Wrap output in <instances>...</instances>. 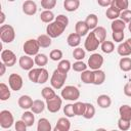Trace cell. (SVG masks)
Masks as SVG:
<instances>
[{"instance_id":"cell-1","label":"cell","mask_w":131,"mask_h":131,"mask_svg":"<svg viewBox=\"0 0 131 131\" xmlns=\"http://www.w3.org/2000/svg\"><path fill=\"white\" fill-rule=\"evenodd\" d=\"M69 25V18L64 14H59L55 16L54 21L47 25L46 27V34L50 38H57L59 37L66 30Z\"/></svg>"},{"instance_id":"cell-2","label":"cell","mask_w":131,"mask_h":131,"mask_svg":"<svg viewBox=\"0 0 131 131\" xmlns=\"http://www.w3.org/2000/svg\"><path fill=\"white\" fill-rule=\"evenodd\" d=\"M68 78V74H63L59 72L57 69L54 70L52 76L50 78V84L53 89H61L64 85V82Z\"/></svg>"},{"instance_id":"cell-3","label":"cell","mask_w":131,"mask_h":131,"mask_svg":"<svg viewBox=\"0 0 131 131\" xmlns=\"http://www.w3.org/2000/svg\"><path fill=\"white\" fill-rule=\"evenodd\" d=\"M60 95H61V98H63L66 100L76 101L80 97V91L76 86L68 85V86L62 88V90L60 92Z\"/></svg>"},{"instance_id":"cell-4","label":"cell","mask_w":131,"mask_h":131,"mask_svg":"<svg viewBox=\"0 0 131 131\" xmlns=\"http://www.w3.org/2000/svg\"><path fill=\"white\" fill-rule=\"evenodd\" d=\"M15 38V31L10 25H3L0 27V39L3 43H11Z\"/></svg>"},{"instance_id":"cell-5","label":"cell","mask_w":131,"mask_h":131,"mask_svg":"<svg viewBox=\"0 0 131 131\" xmlns=\"http://www.w3.org/2000/svg\"><path fill=\"white\" fill-rule=\"evenodd\" d=\"M40 45L37 41V39H28L23 46V50L26 53V55L29 56H36L39 53Z\"/></svg>"},{"instance_id":"cell-6","label":"cell","mask_w":131,"mask_h":131,"mask_svg":"<svg viewBox=\"0 0 131 131\" xmlns=\"http://www.w3.org/2000/svg\"><path fill=\"white\" fill-rule=\"evenodd\" d=\"M14 123L13 115L8 110H3L0 112V126L3 129H9Z\"/></svg>"},{"instance_id":"cell-7","label":"cell","mask_w":131,"mask_h":131,"mask_svg":"<svg viewBox=\"0 0 131 131\" xmlns=\"http://www.w3.org/2000/svg\"><path fill=\"white\" fill-rule=\"evenodd\" d=\"M100 45V42L96 39V37L94 36L93 32H90L87 37H86V40L84 42V48L89 51V52H92V51H95L98 46Z\"/></svg>"},{"instance_id":"cell-8","label":"cell","mask_w":131,"mask_h":131,"mask_svg":"<svg viewBox=\"0 0 131 131\" xmlns=\"http://www.w3.org/2000/svg\"><path fill=\"white\" fill-rule=\"evenodd\" d=\"M102 64H103V57L99 53H93L88 58V67L92 71L100 70V68L102 67Z\"/></svg>"},{"instance_id":"cell-9","label":"cell","mask_w":131,"mask_h":131,"mask_svg":"<svg viewBox=\"0 0 131 131\" xmlns=\"http://www.w3.org/2000/svg\"><path fill=\"white\" fill-rule=\"evenodd\" d=\"M8 84L11 90L13 91H19L24 85V81L21 76H19L18 74H10L9 78H8Z\"/></svg>"},{"instance_id":"cell-10","label":"cell","mask_w":131,"mask_h":131,"mask_svg":"<svg viewBox=\"0 0 131 131\" xmlns=\"http://www.w3.org/2000/svg\"><path fill=\"white\" fill-rule=\"evenodd\" d=\"M1 59L6 67H12L16 62V55L14 54L13 51L9 49H5V50H2L1 52Z\"/></svg>"},{"instance_id":"cell-11","label":"cell","mask_w":131,"mask_h":131,"mask_svg":"<svg viewBox=\"0 0 131 131\" xmlns=\"http://www.w3.org/2000/svg\"><path fill=\"white\" fill-rule=\"evenodd\" d=\"M61 104H62V99L58 95L54 96L49 100H46V107L50 113H57L60 110Z\"/></svg>"},{"instance_id":"cell-12","label":"cell","mask_w":131,"mask_h":131,"mask_svg":"<svg viewBox=\"0 0 131 131\" xmlns=\"http://www.w3.org/2000/svg\"><path fill=\"white\" fill-rule=\"evenodd\" d=\"M18 64H19V67L23 70H25V71H31L32 69H34L33 66L35 64V61H34V59L31 56H29V55H23L18 59Z\"/></svg>"},{"instance_id":"cell-13","label":"cell","mask_w":131,"mask_h":131,"mask_svg":"<svg viewBox=\"0 0 131 131\" xmlns=\"http://www.w3.org/2000/svg\"><path fill=\"white\" fill-rule=\"evenodd\" d=\"M23 12L27 15H34L37 12V4L32 0H27L23 3Z\"/></svg>"},{"instance_id":"cell-14","label":"cell","mask_w":131,"mask_h":131,"mask_svg":"<svg viewBox=\"0 0 131 131\" xmlns=\"http://www.w3.org/2000/svg\"><path fill=\"white\" fill-rule=\"evenodd\" d=\"M70 128H71L70 120L66 117H62L57 120V123L53 128V131H69Z\"/></svg>"},{"instance_id":"cell-15","label":"cell","mask_w":131,"mask_h":131,"mask_svg":"<svg viewBox=\"0 0 131 131\" xmlns=\"http://www.w3.org/2000/svg\"><path fill=\"white\" fill-rule=\"evenodd\" d=\"M33 102H34V100L29 95H21L18 98V100H17L18 106L20 108H23V110H29V108H31L32 105H33Z\"/></svg>"},{"instance_id":"cell-16","label":"cell","mask_w":131,"mask_h":131,"mask_svg":"<svg viewBox=\"0 0 131 131\" xmlns=\"http://www.w3.org/2000/svg\"><path fill=\"white\" fill-rule=\"evenodd\" d=\"M88 32H89V28L86 25L85 20L84 21L83 20H79V21L76 23V25H75V33H77L78 35L83 37V36L88 35L89 34Z\"/></svg>"},{"instance_id":"cell-17","label":"cell","mask_w":131,"mask_h":131,"mask_svg":"<svg viewBox=\"0 0 131 131\" xmlns=\"http://www.w3.org/2000/svg\"><path fill=\"white\" fill-rule=\"evenodd\" d=\"M120 14H121V11L113 4V1H112V5L110 7H107L106 11H105V15L108 19H112V20H115V19H118V17H120Z\"/></svg>"},{"instance_id":"cell-18","label":"cell","mask_w":131,"mask_h":131,"mask_svg":"<svg viewBox=\"0 0 131 131\" xmlns=\"http://www.w3.org/2000/svg\"><path fill=\"white\" fill-rule=\"evenodd\" d=\"M119 114L120 118L126 121L131 122V106L128 104H122L119 108Z\"/></svg>"},{"instance_id":"cell-19","label":"cell","mask_w":131,"mask_h":131,"mask_svg":"<svg viewBox=\"0 0 131 131\" xmlns=\"http://www.w3.org/2000/svg\"><path fill=\"white\" fill-rule=\"evenodd\" d=\"M97 104L99 107L101 108H107L111 106L112 104V99L108 95L106 94H100L98 97H97V100H96Z\"/></svg>"},{"instance_id":"cell-20","label":"cell","mask_w":131,"mask_h":131,"mask_svg":"<svg viewBox=\"0 0 131 131\" xmlns=\"http://www.w3.org/2000/svg\"><path fill=\"white\" fill-rule=\"evenodd\" d=\"M67 43H68V45L69 46H71V47H75V48H77L78 46H79V44L81 43V36L80 35H78L77 33H72V34H70L69 36H68V38H67Z\"/></svg>"},{"instance_id":"cell-21","label":"cell","mask_w":131,"mask_h":131,"mask_svg":"<svg viewBox=\"0 0 131 131\" xmlns=\"http://www.w3.org/2000/svg\"><path fill=\"white\" fill-rule=\"evenodd\" d=\"M79 6H80L79 0H64L63 1V7L69 12L76 11L79 8Z\"/></svg>"},{"instance_id":"cell-22","label":"cell","mask_w":131,"mask_h":131,"mask_svg":"<svg viewBox=\"0 0 131 131\" xmlns=\"http://www.w3.org/2000/svg\"><path fill=\"white\" fill-rule=\"evenodd\" d=\"M37 131H52L50 122L46 118L39 119V121L37 123Z\"/></svg>"},{"instance_id":"cell-23","label":"cell","mask_w":131,"mask_h":131,"mask_svg":"<svg viewBox=\"0 0 131 131\" xmlns=\"http://www.w3.org/2000/svg\"><path fill=\"white\" fill-rule=\"evenodd\" d=\"M105 81V74L102 70L93 71V84L94 85H101Z\"/></svg>"},{"instance_id":"cell-24","label":"cell","mask_w":131,"mask_h":131,"mask_svg":"<svg viewBox=\"0 0 131 131\" xmlns=\"http://www.w3.org/2000/svg\"><path fill=\"white\" fill-rule=\"evenodd\" d=\"M92 32H93L94 36L96 37V39L100 42V44L106 40V30L103 27H97Z\"/></svg>"},{"instance_id":"cell-25","label":"cell","mask_w":131,"mask_h":131,"mask_svg":"<svg viewBox=\"0 0 131 131\" xmlns=\"http://www.w3.org/2000/svg\"><path fill=\"white\" fill-rule=\"evenodd\" d=\"M46 107V103L41 99H36L33 102V105L31 107V111L34 114H41Z\"/></svg>"},{"instance_id":"cell-26","label":"cell","mask_w":131,"mask_h":131,"mask_svg":"<svg viewBox=\"0 0 131 131\" xmlns=\"http://www.w3.org/2000/svg\"><path fill=\"white\" fill-rule=\"evenodd\" d=\"M86 25L88 26L89 30H94L95 28H97V24H98V17L96 14L94 13H90L87 15L86 19H85Z\"/></svg>"},{"instance_id":"cell-27","label":"cell","mask_w":131,"mask_h":131,"mask_svg":"<svg viewBox=\"0 0 131 131\" xmlns=\"http://www.w3.org/2000/svg\"><path fill=\"white\" fill-rule=\"evenodd\" d=\"M20 120H23V121L26 123V125H27L28 127H31V126H33L34 123H35V115H34L33 112L27 111V112H25V113L21 115V119H20Z\"/></svg>"},{"instance_id":"cell-28","label":"cell","mask_w":131,"mask_h":131,"mask_svg":"<svg viewBox=\"0 0 131 131\" xmlns=\"http://www.w3.org/2000/svg\"><path fill=\"white\" fill-rule=\"evenodd\" d=\"M40 19H41L43 23L51 24L52 21H54L55 16H54V13H53L51 10H44V11H42L41 14H40Z\"/></svg>"},{"instance_id":"cell-29","label":"cell","mask_w":131,"mask_h":131,"mask_svg":"<svg viewBox=\"0 0 131 131\" xmlns=\"http://www.w3.org/2000/svg\"><path fill=\"white\" fill-rule=\"evenodd\" d=\"M11 93H10V89L8 88V86L5 83H0V99L2 101H5L7 99H9Z\"/></svg>"},{"instance_id":"cell-30","label":"cell","mask_w":131,"mask_h":131,"mask_svg":"<svg viewBox=\"0 0 131 131\" xmlns=\"http://www.w3.org/2000/svg\"><path fill=\"white\" fill-rule=\"evenodd\" d=\"M117 52L122 57H127L128 55L131 54V50H130V48H129V46L126 42H123V43L119 44V46L117 48Z\"/></svg>"},{"instance_id":"cell-31","label":"cell","mask_w":131,"mask_h":131,"mask_svg":"<svg viewBox=\"0 0 131 131\" xmlns=\"http://www.w3.org/2000/svg\"><path fill=\"white\" fill-rule=\"evenodd\" d=\"M126 28V24L122 20V19H115L112 21V25H111V29L113 32H124Z\"/></svg>"},{"instance_id":"cell-32","label":"cell","mask_w":131,"mask_h":131,"mask_svg":"<svg viewBox=\"0 0 131 131\" xmlns=\"http://www.w3.org/2000/svg\"><path fill=\"white\" fill-rule=\"evenodd\" d=\"M37 41H38L40 47H42V48H47L51 45V38L47 34H42V35L38 36Z\"/></svg>"},{"instance_id":"cell-33","label":"cell","mask_w":131,"mask_h":131,"mask_svg":"<svg viewBox=\"0 0 131 131\" xmlns=\"http://www.w3.org/2000/svg\"><path fill=\"white\" fill-rule=\"evenodd\" d=\"M34 61H35V64H37L39 68H44V66H46L48 62V57L44 53H38L34 57Z\"/></svg>"},{"instance_id":"cell-34","label":"cell","mask_w":131,"mask_h":131,"mask_svg":"<svg viewBox=\"0 0 131 131\" xmlns=\"http://www.w3.org/2000/svg\"><path fill=\"white\" fill-rule=\"evenodd\" d=\"M95 115V107L92 103H89V102H85V112H84V115L83 117L87 120L89 119H92Z\"/></svg>"},{"instance_id":"cell-35","label":"cell","mask_w":131,"mask_h":131,"mask_svg":"<svg viewBox=\"0 0 131 131\" xmlns=\"http://www.w3.org/2000/svg\"><path fill=\"white\" fill-rule=\"evenodd\" d=\"M120 70L123 72H130L131 71V58L130 57H122L119 61Z\"/></svg>"},{"instance_id":"cell-36","label":"cell","mask_w":131,"mask_h":131,"mask_svg":"<svg viewBox=\"0 0 131 131\" xmlns=\"http://www.w3.org/2000/svg\"><path fill=\"white\" fill-rule=\"evenodd\" d=\"M71 68H72V64L69 59H61L57 64V70L63 74H68Z\"/></svg>"},{"instance_id":"cell-37","label":"cell","mask_w":131,"mask_h":131,"mask_svg":"<svg viewBox=\"0 0 131 131\" xmlns=\"http://www.w3.org/2000/svg\"><path fill=\"white\" fill-rule=\"evenodd\" d=\"M41 71H42V68H34L31 71H29V74H28L29 80L33 83H38V79H39Z\"/></svg>"},{"instance_id":"cell-38","label":"cell","mask_w":131,"mask_h":131,"mask_svg":"<svg viewBox=\"0 0 131 131\" xmlns=\"http://www.w3.org/2000/svg\"><path fill=\"white\" fill-rule=\"evenodd\" d=\"M41 95H42V97H43L45 100H49V99L53 98L54 96H56V93H55V91L53 90L52 87L47 86V87H44V88L41 90Z\"/></svg>"},{"instance_id":"cell-39","label":"cell","mask_w":131,"mask_h":131,"mask_svg":"<svg viewBox=\"0 0 131 131\" xmlns=\"http://www.w3.org/2000/svg\"><path fill=\"white\" fill-rule=\"evenodd\" d=\"M80 78L84 84H93V71H84L81 74Z\"/></svg>"},{"instance_id":"cell-40","label":"cell","mask_w":131,"mask_h":131,"mask_svg":"<svg viewBox=\"0 0 131 131\" xmlns=\"http://www.w3.org/2000/svg\"><path fill=\"white\" fill-rule=\"evenodd\" d=\"M100 48L102 50V52L106 53V54H110L112 53L114 50H115V44L112 42V41H107L105 40L104 42H102L100 44Z\"/></svg>"},{"instance_id":"cell-41","label":"cell","mask_w":131,"mask_h":131,"mask_svg":"<svg viewBox=\"0 0 131 131\" xmlns=\"http://www.w3.org/2000/svg\"><path fill=\"white\" fill-rule=\"evenodd\" d=\"M74 112L75 116H83L85 112V102L76 101L74 103Z\"/></svg>"},{"instance_id":"cell-42","label":"cell","mask_w":131,"mask_h":131,"mask_svg":"<svg viewBox=\"0 0 131 131\" xmlns=\"http://www.w3.org/2000/svg\"><path fill=\"white\" fill-rule=\"evenodd\" d=\"M113 4L122 12L124 10H127L128 6H129V2L128 0H113Z\"/></svg>"},{"instance_id":"cell-43","label":"cell","mask_w":131,"mask_h":131,"mask_svg":"<svg viewBox=\"0 0 131 131\" xmlns=\"http://www.w3.org/2000/svg\"><path fill=\"white\" fill-rule=\"evenodd\" d=\"M85 55H86L85 50L82 49V48H80V47H77V48H75V49L73 50V57H74L77 61L82 60V59L85 57Z\"/></svg>"},{"instance_id":"cell-44","label":"cell","mask_w":131,"mask_h":131,"mask_svg":"<svg viewBox=\"0 0 131 131\" xmlns=\"http://www.w3.org/2000/svg\"><path fill=\"white\" fill-rule=\"evenodd\" d=\"M49 58L53 61H60L62 58V51L59 49H53L49 53Z\"/></svg>"},{"instance_id":"cell-45","label":"cell","mask_w":131,"mask_h":131,"mask_svg":"<svg viewBox=\"0 0 131 131\" xmlns=\"http://www.w3.org/2000/svg\"><path fill=\"white\" fill-rule=\"evenodd\" d=\"M87 64L85 63V62H83L82 60H80V61H76V62H74L73 64H72V69L75 71V72H79V73H83L84 71H86L87 70Z\"/></svg>"},{"instance_id":"cell-46","label":"cell","mask_w":131,"mask_h":131,"mask_svg":"<svg viewBox=\"0 0 131 131\" xmlns=\"http://www.w3.org/2000/svg\"><path fill=\"white\" fill-rule=\"evenodd\" d=\"M130 126H131V122L130 121H126V120H123V119H119L118 120V127L121 131H127L130 129Z\"/></svg>"},{"instance_id":"cell-47","label":"cell","mask_w":131,"mask_h":131,"mask_svg":"<svg viewBox=\"0 0 131 131\" xmlns=\"http://www.w3.org/2000/svg\"><path fill=\"white\" fill-rule=\"evenodd\" d=\"M55 5H56V0H42L41 1V6L45 10H51L52 8H54Z\"/></svg>"},{"instance_id":"cell-48","label":"cell","mask_w":131,"mask_h":131,"mask_svg":"<svg viewBox=\"0 0 131 131\" xmlns=\"http://www.w3.org/2000/svg\"><path fill=\"white\" fill-rule=\"evenodd\" d=\"M63 114L66 115V117L68 118H72L75 116V112H74V104L72 103H68L63 106Z\"/></svg>"},{"instance_id":"cell-49","label":"cell","mask_w":131,"mask_h":131,"mask_svg":"<svg viewBox=\"0 0 131 131\" xmlns=\"http://www.w3.org/2000/svg\"><path fill=\"white\" fill-rule=\"evenodd\" d=\"M49 78V74H48V71L44 68H42V71L40 73V76H39V79H38V84H44L45 82H47Z\"/></svg>"},{"instance_id":"cell-50","label":"cell","mask_w":131,"mask_h":131,"mask_svg":"<svg viewBox=\"0 0 131 131\" xmlns=\"http://www.w3.org/2000/svg\"><path fill=\"white\" fill-rule=\"evenodd\" d=\"M120 19H122L125 24H130L131 23V10L127 9V10H124L121 12L120 14Z\"/></svg>"},{"instance_id":"cell-51","label":"cell","mask_w":131,"mask_h":131,"mask_svg":"<svg viewBox=\"0 0 131 131\" xmlns=\"http://www.w3.org/2000/svg\"><path fill=\"white\" fill-rule=\"evenodd\" d=\"M112 37H113V40L117 43H121L123 40H124V32H113L112 34Z\"/></svg>"},{"instance_id":"cell-52","label":"cell","mask_w":131,"mask_h":131,"mask_svg":"<svg viewBox=\"0 0 131 131\" xmlns=\"http://www.w3.org/2000/svg\"><path fill=\"white\" fill-rule=\"evenodd\" d=\"M14 127H15V131H27L28 126L26 125V123L23 120H18L15 122Z\"/></svg>"},{"instance_id":"cell-53","label":"cell","mask_w":131,"mask_h":131,"mask_svg":"<svg viewBox=\"0 0 131 131\" xmlns=\"http://www.w3.org/2000/svg\"><path fill=\"white\" fill-rule=\"evenodd\" d=\"M123 91H124V94H125L126 96L131 97V81H129V82H127V83L125 84Z\"/></svg>"},{"instance_id":"cell-54","label":"cell","mask_w":131,"mask_h":131,"mask_svg":"<svg viewBox=\"0 0 131 131\" xmlns=\"http://www.w3.org/2000/svg\"><path fill=\"white\" fill-rule=\"evenodd\" d=\"M112 1L113 0H98L97 3L102 7H110L112 5Z\"/></svg>"},{"instance_id":"cell-55","label":"cell","mask_w":131,"mask_h":131,"mask_svg":"<svg viewBox=\"0 0 131 131\" xmlns=\"http://www.w3.org/2000/svg\"><path fill=\"white\" fill-rule=\"evenodd\" d=\"M0 69H1V71H0V76H3L4 74H5V70H6V66L3 63V62H1L0 63Z\"/></svg>"},{"instance_id":"cell-56","label":"cell","mask_w":131,"mask_h":131,"mask_svg":"<svg viewBox=\"0 0 131 131\" xmlns=\"http://www.w3.org/2000/svg\"><path fill=\"white\" fill-rule=\"evenodd\" d=\"M0 25H2L3 26V23H4V20H5V14H4V12L3 11H1L0 12Z\"/></svg>"},{"instance_id":"cell-57","label":"cell","mask_w":131,"mask_h":131,"mask_svg":"<svg viewBox=\"0 0 131 131\" xmlns=\"http://www.w3.org/2000/svg\"><path fill=\"white\" fill-rule=\"evenodd\" d=\"M127 44H128V46H129V48H130V50H131V38H129V39H127L126 41H125Z\"/></svg>"},{"instance_id":"cell-58","label":"cell","mask_w":131,"mask_h":131,"mask_svg":"<svg viewBox=\"0 0 131 131\" xmlns=\"http://www.w3.org/2000/svg\"><path fill=\"white\" fill-rule=\"evenodd\" d=\"M95 131H106V129H104V128H98Z\"/></svg>"},{"instance_id":"cell-59","label":"cell","mask_w":131,"mask_h":131,"mask_svg":"<svg viewBox=\"0 0 131 131\" xmlns=\"http://www.w3.org/2000/svg\"><path fill=\"white\" fill-rule=\"evenodd\" d=\"M128 30H129V32L131 33V23H130V24L128 25Z\"/></svg>"},{"instance_id":"cell-60","label":"cell","mask_w":131,"mask_h":131,"mask_svg":"<svg viewBox=\"0 0 131 131\" xmlns=\"http://www.w3.org/2000/svg\"><path fill=\"white\" fill-rule=\"evenodd\" d=\"M111 131H118V130H111Z\"/></svg>"},{"instance_id":"cell-61","label":"cell","mask_w":131,"mask_h":131,"mask_svg":"<svg viewBox=\"0 0 131 131\" xmlns=\"http://www.w3.org/2000/svg\"><path fill=\"white\" fill-rule=\"evenodd\" d=\"M74 131H80V130H74Z\"/></svg>"},{"instance_id":"cell-62","label":"cell","mask_w":131,"mask_h":131,"mask_svg":"<svg viewBox=\"0 0 131 131\" xmlns=\"http://www.w3.org/2000/svg\"><path fill=\"white\" fill-rule=\"evenodd\" d=\"M7 131H11V130H7Z\"/></svg>"}]
</instances>
